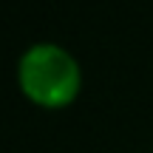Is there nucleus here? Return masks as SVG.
Segmentation results:
<instances>
[{"mask_svg":"<svg viewBox=\"0 0 153 153\" xmlns=\"http://www.w3.org/2000/svg\"><path fill=\"white\" fill-rule=\"evenodd\" d=\"M17 88L37 108H68L82 91V65L60 43H31L17 60Z\"/></svg>","mask_w":153,"mask_h":153,"instance_id":"1","label":"nucleus"}]
</instances>
